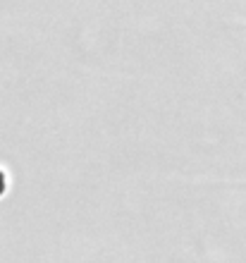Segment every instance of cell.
I'll return each instance as SVG.
<instances>
[{"label": "cell", "instance_id": "1", "mask_svg": "<svg viewBox=\"0 0 246 263\" xmlns=\"http://www.w3.org/2000/svg\"><path fill=\"white\" fill-rule=\"evenodd\" d=\"M7 189H10V177H7V173L0 167V199L7 194Z\"/></svg>", "mask_w": 246, "mask_h": 263}]
</instances>
